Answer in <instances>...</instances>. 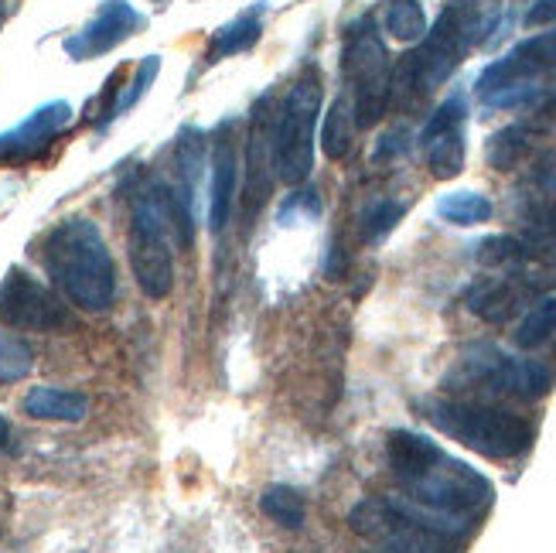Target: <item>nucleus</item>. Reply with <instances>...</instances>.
Wrapping results in <instances>:
<instances>
[{
    "label": "nucleus",
    "instance_id": "obj_1",
    "mask_svg": "<svg viewBox=\"0 0 556 553\" xmlns=\"http://www.w3.org/2000/svg\"><path fill=\"white\" fill-rule=\"evenodd\" d=\"M41 260L68 304L89 311V315L110 311L116 298V267L106 239L92 219L86 215L62 219L45 236Z\"/></svg>",
    "mask_w": 556,
    "mask_h": 553
},
{
    "label": "nucleus",
    "instance_id": "obj_2",
    "mask_svg": "<svg viewBox=\"0 0 556 553\" xmlns=\"http://www.w3.org/2000/svg\"><path fill=\"white\" fill-rule=\"evenodd\" d=\"M481 28L485 21L475 4H447L414 52H406L400 65H393V103L400 110H417L427 103V96L441 89L465 62L471 45L481 41Z\"/></svg>",
    "mask_w": 556,
    "mask_h": 553
},
{
    "label": "nucleus",
    "instance_id": "obj_3",
    "mask_svg": "<svg viewBox=\"0 0 556 553\" xmlns=\"http://www.w3.org/2000/svg\"><path fill=\"white\" fill-rule=\"evenodd\" d=\"M420 411L444 438L465 444L468 451L481 454V458L509 462V458L526 454L536 441L533 420L516 411H505V406H495V403L430 397L420 403Z\"/></svg>",
    "mask_w": 556,
    "mask_h": 553
},
{
    "label": "nucleus",
    "instance_id": "obj_4",
    "mask_svg": "<svg viewBox=\"0 0 556 553\" xmlns=\"http://www.w3.org/2000/svg\"><path fill=\"white\" fill-rule=\"evenodd\" d=\"M349 526L386 553H454L468 530L409 499H362L349 513Z\"/></svg>",
    "mask_w": 556,
    "mask_h": 553
},
{
    "label": "nucleus",
    "instance_id": "obj_5",
    "mask_svg": "<svg viewBox=\"0 0 556 553\" xmlns=\"http://www.w3.org/2000/svg\"><path fill=\"white\" fill-rule=\"evenodd\" d=\"M175 196L161 181L134 188L130 196V271L143 298L164 301L175 291V253H172Z\"/></svg>",
    "mask_w": 556,
    "mask_h": 553
},
{
    "label": "nucleus",
    "instance_id": "obj_6",
    "mask_svg": "<svg viewBox=\"0 0 556 553\" xmlns=\"http://www.w3.org/2000/svg\"><path fill=\"white\" fill-rule=\"evenodd\" d=\"M549 79H556V32L526 38L481 68L478 100L495 110H526L543 100Z\"/></svg>",
    "mask_w": 556,
    "mask_h": 553
},
{
    "label": "nucleus",
    "instance_id": "obj_7",
    "mask_svg": "<svg viewBox=\"0 0 556 553\" xmlns=\"http://www.w3.org/2000/svg\"><path fill=\"white\" fill-rule=\"evenodd\" d=\"M403 499L417 502L420 510L444 516L457 526H471L475 516H481L495 499V489L485 475L471 468L468 462L451 458L441 451L438 458L427 462L417 475L403 478Z\"/></svg>",
    "mask_w": 556,
    "mask_h": 553
},
{
    "label": "nucleus",
    "instance_id": "obj_8",
    "mask_svg": "<svg viewBox=\"0 0 556 553\" xmlns=\"http://www.w3.org/2000/svg\"><path fill=\"white\" fill-rule=\"evenodd\" d=\"M342 79L352 89V116L358 130L376 127L393 106V59L369 17L355 21L342 45Z\"/></svg>",
    "mask_w": 556,
    "mask_h": 553
},
{
    "label": "nucleus",
    "instance_id": "obj_9",
    "mask_svg": "<svg viewBox=\"0 0 556 553\" xmlns=\"http://www.w3.org/2000/svg\"><path fill=\"white\" fill-rule=\"evenodd\" d=\"M556 369L540 363V359H519L502 352L498 345L478 342L468 345L457 359L454 373L447 376L451 390H471V393H492V397H519V400H540L553 390Z\"/></svg>",
    "mask_w": 556,
    "mask_h": 553
},
{
    "label": "nucleus",
    "instance_id": "obj_10",
    "mask_svg": "<svg viewBox=\"0 0 556 553\" xmlns=\"http://www.w3.org/2000/svg\"><path fill=\"white\" fill-rule=\"evenodd\" d=\"M325 103L321 68L307 65L274 116V167L287 185H304L314 167V127Z\"/></svg>",
    "mask_w": 556,
    "mask_h": 553
},
{
    "label": "nucleus",
    "instance_id": "obj_11",
    "mask_svg": "<svg viewBox=\"0 0 556 553\" xmlns=\"http://www.w3.org/2000/svg\"><path fill=\"white\" fill-rule=\"evenodd\" d=\"M0 322L17 331H65L72 328L68 307L28 271H8L0 284Z\"/></svg>",
    "mask_w": 556,
    "mask_h": 553
},
{
    "label": "nucleus",
    "instance_id": "obj_12",
    "mask_svg": "<svg viewBox=\"0 0 556 553\" xmlns=\"http://www.w3.org/2000/svg\"><path fill=\"white\" fill-rule=\"evenodd\" d=\"M468 100L465 92H454L427 116L420 130V148L433 178L451 181L465 172L468 158Z\"/></svg>",
    "mask_w": 556,
    "mask_h": 553
},
{
    "label": "nucleus",
    "instance_id": "obj_13",
    "mask_svg": "<svg viewBox=\"0 0 556 553\" xmlns=\"http://www.w3.org/2000/svg\"><path fill=\"white\" fill-rule=\"evenodd\" d=\"M143 28V14L130 4V0H103L100 11L92 14V21L83 32L65 38V52L76 62L100 59L113 52L116 45H124L130 35Z\"/></svg>",
    "mask_w": 556,
    "mask_h": 553
},
{
    "label": "nucleus",
    "instance_id": "obj_14",
    "mask_svg": "<svg viewBox=\"0 0 556 553\" xmlns=\"http://www.w3.org/2000/svg\"><path fill=\"white\" fill-rule=\"evenodd\" d=\"M247 185H243V219L247 226L256 219L263 202L270 199V178H274V110L270 96H263L250 116L247 134Z\"/></svg>",
    "mask_w": 556,
    "mask_h": 553
},
{
    "label": "nucleus",
    "instance_id": "obj_15",
    "mask_svg": "<svg viewBox=\"0 0 556 553\" xmlns=\"http://www.w3.org/2000/svg\"><path fill=\"white\" fill-rule=\"evenodd\" d=\"M236 124L226 120V124L215 127L212 134V172H208V229L223 232L229 226V215L236 209V181H239V151H236Z\"/></svg>",
    "mask_w": 556,
    "mask_h": 553
},
{
    "label": "nucleus",
    "instance_id": "obj_16",
    "mask_svg": "<svg viewBox=\"0 0 556 553\" xmlns=\"http://www.w3.org/2000/svg\"><path fill=\"white\" fill-rule=\"evenodd\" d=\"M72 113H76V110H72L65 100L38 106L35 113L24 116L17 127H11L8 134H0V158L11 161V164L38 158L48 143H52L72 124Z\"/></svg>",
    "mask_w": 556,
    "mask_h": 553
},
{
    "label": "nucleus",
    "instance_id": "obj_17",
    "mask_svg": "<svg viewBox=\"0 0 556 553\" xmlns=\"http://www.w3.org/2000/svg\"><path fill=\"white\" fill-rule=\"evenodd\" d=\"M540 291L536 284H529L522 277H481L468 287L465 294V304L475 318L489 322V325H505L513 322L519 311L529 304V298H533Z\"/></svg>",
    "mask_w": 556,
    "mask_h": 553
},
{
    "label": "nucleus",
    "instance_id": "obj_18",
    "mask_svg": "<svg viewBox=\"0 0 556 553\" xmlns=\"http://www.w3.org/2000/svg\"><path fill=\"white\" fill-rule=\"evenodd\" d=\"M263 17H267V0H256L253 8H247L243 14H236L232 21H226L223 28L215 32L205 59L208 62H223V59H232V55L253 52L256 41L263 38Z\"/></svg>",
    "mask_w": 556,
    "mask_h": 553
},
{
    "label": "nucleus",
    "instance_id": "obj_19",
    "mask_svg": "<svg viewBox=\"0 0 556 553\" xmlns=\"http://www.w3.org/2000/svg\"><path fill=\"white\" fill-rule=\"evenodd\" d=\"M24 414L35 420L79 424L89 414V397L79 390H62V387H31L28 397H24Z\"/></svg>",
    "mask_w": 556,
    "mask_h": 553
},
{
    "label": "nucleus",
    "instance_id": "obj_20",
    "mask_svg": "<svg viewBox=\"0 0 556 553\" xmlns=\"http://www.w3.org/2000/svg\"><path fill=\"white\" fill-rule=\"evenodd\" d=\"M441 451L444 448L438 441H430L427 435H417V430H393V435L386 438V462H390L396 482L417 475L427 462L438 458Z\"/></svg>",
    "mask_w": 556,
    "mask_h": 553
},
{
    "label": "nucleus",
    "instance_id": "obj_21",
    "mask_svg": "<svg viewBox=\"0 0 556 553\" xmlns=\"http://www.w3.org/2000/svg\"><path fill=\"white\" fill-rule=\"evenodd\" d=\"M533 140H536V134L529 124H509L489 137L485 158L495 172H513V167H519L529 154H533Z\"/></svg>",
    "mask_w": 556,
    "mask_h": 553
},
{
    "label": "nucleus",
    "instance_id": "obj_22",
    "mask_svg": "<svg viewBox=\"0 0 556 553\" xmlns=\"http://www.w3.org/2000/svg\"><path fill=\"white\" fill-rule=\"evenodd\" d=\"M355 116H352V103L334 100L325 113V124H321V151L328 161H345L355 151Z\"/></svg>",
    "mask_w": 556,
    "mask_h": 553
},
{
    "label": "nucleus",
    "instance_id": "obj_23",
    "mask_svg": "<svg viewBox=\"0 0 556 553\" xmlns=\"http://www.w3.org/2000/svg\"><path fill=\"white\" fill-rule=\"evenodd\" d=\"M492 212H495L492 199L471 188H457L438 199V215L451 226H481L492 219Z\"/></svg>",
    "mask_w": 556,
    "mask_h": 553
},
{
    "label": "nucleus",
    "instance_id": "obj_24",
    "mask_svg": "<svg viewBox=\"0 0 556 553\" xmlns=\"http://www.w3.org/2000/svg\"><path fill=\"white\" fill-rule=\"evenodd\" d=\"M556 335V294H543L536 298L533 304H529V311L522 315V322L516 325V345L519 349H540L546 345L549 339Z\"/></svg>",
    "mask_w": 556,
    "mask_h": 553
},
{
    "label": "nucleus",
    "instance_id": "obj_25",
    "mask_svg": "<svg viewBox=\"0 0 556 553\" xmlns=\"http://www.w3.org/2000/svg\"><path fill=\"white\" fill-rule=\"evenodd\" d=\"M382 28L390 38L414 45L427 35V14L420 0H386L382 8Z\"/></svg>",
    "mask_w": 556,
    "mask_h": 553
},
{
    "label": "nucleus",
    "instance_id": "obj_26",
    "mask_svg": "<svg viewBox=\"0 0 556 553\" xmlns=\"http://www.w3.org/2000/svg\"><path fill=\"white\" fill-rule=\"evenodd\" d=\"M260 513L274 519L277 526H283V530H301L304 519H307V506L301 492H294L290 486H270L263 489L260 495Z\"/></svg>",
    "mask_w": 556,
    "mask_h": 553
},
{
    "label": "nucleus",
    "instance_id": "obj_27",
    "mask_svg": "<svg viewBox=\"0 0 556 553\" xmlns=\"http://www.w3.org/2000/svg\"><path fill=\"white\" fill-rule=\"evenodd\" d=\"M406 215V202H396V199H376L362 209L358 215V232H362V243L369 247H379L386 236H390L400 219Z\"/></svg>",
    "mask_w": 556,
    "mask_h": 553
},
{
    "label": "nucleus",
    "instance_id": "obj_28",
    "mask_svg": "<svg viewBox=\"0 0 556 553\" xmlns=\"http://www.w3.org/2000/svg\"><path fill=\"white\" fill-rule=\"evenodd\" d=\"M35 369L31 345L14 331L0 328V382H17Z\"/></svg>",
    "mask_w": 556,
    "mask_h": 553
},
{
    "label": "nucleus",
    "instance_id": "obj_29",
    "mask_svg": "<svg viewBox=\"0 0 556 553\" xmlns=\"http://www.w3.org/2000/svg\"><path fill=\"white\" fill-rule=\"evenodd\" d=\"M157 72H161V55H148L140 65H137V76L130 83V89H124L116 96V106H113V120L116 116H124L127 110H134L140 100H143V92H148L157 79Z\"/></svg>",
    "mask_w": 556,
    "mask_h": 553
},
{
    "label": "nucleus",
    "instance_id": "obj_30",
    "mask_svg": "<svg viewBox=\"0 0 556 553\" xmlns=\"http://www.w3.org/2000/svg\"><path fill=\"white\" fill-rule=\"evenodd\" d=\"M526 223H529V236H540V239L556 243V188H546L543 196L529 205Z\"/></svg>",
    "mask_w": 556,
    "mask_h": 553
},
{
    "label": "nucleus",
    "instance_id": "obj_31",
    "mask_svg": "<svg viewBox=\"0 0 556 553\" xmlns=\"http://www.w3.org/2000/svg\"><path fill=\"white\" fill-rule=\"evenodd\" d=\"M321 215V199H318V191H294L283 209H280V223L290 226V223H311V219H318Z\"/></svg>",
    "mask_w": 556,
    "mask_h": 553
},
{
    "label": "nucleus",
    "instance_id": "obj_32",
    "mask_svg": "<svg viewBox=\"0 0 556 553\" xmlns=\"http://www.w3.org/2000/svg\"><path fill=\"white\" fill-rule=\"evenodd\" d=\"M529 28H543V24H556V0H533V8L526 11Z\"/></svg>",
    "mask_w": 556,
    "mask_h": 553
},
{
    "label": "nucleus",
    "instance_id": "obj_33",
    "mask_svg": "<svg viewBox=\"0 0 556 553\" xmlns=\"http://www.w3.org/2000/svg\"><path fill=\"white\" fill-rule=\"evenodd\" d=\"M11 444V424H8V417L0 414V451H4Z\"/></svg>",
    "mask_w": 556,
    "mask_h": 553
},
{
    "label": "nucleus",
    "instance_id": "obj_34",
    "mask_svg": "<svg viewBox=\"0 0 556 553\" xmlns=\"http://www.w3.org/2000/svg\"><path fill=\"white\" fill-rule=\"evenodd\" d=\"M0 21H4V11H0Z\"/></svg>",
    "mask_w": 556,
    "mask_h": 553
},
{
    "label": "nucleus",
    "instance_id": "obj_35",
    "mask_svg": "<svg viewBox=\"0 0 556 553\" xmlns=\"http://www.w3.org/2000/svg\"><path fill=\"white\" fill-rule=\"evenodd\" d=\"M157 4H164V0H157Z\"/></svg>",
    "mask_w": 556,
    "mask_h": 553
}]
</instances>
